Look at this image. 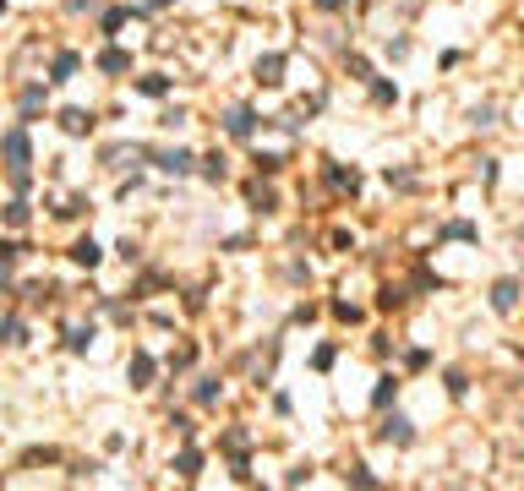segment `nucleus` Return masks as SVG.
Here are the masks:
<instances>
[{"mask_svg":"<svg viewBox=\"0 0 524 491\" xmlns=\"http://www.w3.org/2000/svg\"><path fill=\"white\" fill-rule=\"evenodd\" d=\"M394 393H398V382H394V377H382V382H377V393H372V404H377V409H388V404H394Z\"/></svg>","mask_w":524,"mask_h":491,"instance_id":"obj_14","label":"nucleus"},{"mask_svg":"<svg viewBox=\"0 0 524 491\" xmlns=\"http://www.w3.org/2000/svg\"><path fill=\"white\" fill-rule=\"evenodd\" d=\"M126 17H131V11H104V33H121V28H126Z\"/></svg>","mask_w":524,"mask_h":491,"instance_id":"obj_22","label":"nucleus"},{"mask_svg":"<svg viewBox=\"0 0 524 491\" xmlns=\"http://www.w3.org/2000/svg\"><path fill=\"white\" fill-rule=\"evenodd\" d=\"M153 159H159V169H164V175H191V153L186 147H164V153H153Z\"/></svg>","mask_w":524,"mask_h":491,"instance_id":"obj_3","label":"nucleus"},{"mask_svg":"<svg viewBox=\"0 0 524 491\" xmlns=\"http://www.w3.org/2000/svg\"><path fill=\"white\" fill-rule=\"evenodd\" d=\"M372 93H377V104H394V99H398V87H394V82H377Z\"/></svg>","mask_w":524,"mask_h":491,"instance_id":"obj_26","label":"nucleus"},{"mask_svg":"<svg viewBox=\"0 0 524 491\" xmlns=\"http://www.w3.org/2000/svg\"><path fill=\"white\" fill-rule=\"evenodd\" d=\"M99 257H104V251H99V241H87V235L71 246V262H83V267H99Z\"/></svg>","mask_w":524,"mask_h":491,"instance_id":"obj_11","label":"nucleus"},{"mask_svg":"<svg viewBox=\"0 0 524 491\" xmlns=\"http://www.w3.org/2000/svg\"><path fill=\"white\" fill-rule=\"evenodd\" d=\"M0 11H6V0H0Z\"/></svg>","mask_w":524,"mask_h":491,"instance_id":"obj_28","label":"nucleus"},{"mask_svg":"<svg viewBox=\"0 0 524 491\" xmlns=\"http://www.w3.org/2000/svg\"><path fill=\"white\" fill-rule=\"evenodd\" d=\"M99 71L121 77V71H131V55H126V49H104V55H99Z\"/></svg>","mask_w":524,"mask_h":491,"instance_id":"obj_10","label":"nucleus"},{"mask_svg":"<svg viewBox=\"0 0 524 491\" xmlns=\"http://www.w3.org/2000/svg\"><path fill=\"white\" fill-rule=\"evenodd\" d=\"M77 66H83V61H77L71 49H61V55H55V66H49V82H71V77H77Z\"/></svg>","mask_w":524,"mask_h":491,"instance_id":"obj_8","label":"nucleus"},{"mask_svg":"<svg viewBox=\"0 0 524 491\" xmlns=\"http://www.w3.org/2000/svg\"><path fill=\"white\" fill-rule=\"evenodd\" d=\"M317 6H322V11H339V6H344V0H317Z\"/></svg>","mask_w":524,"mask_h":491,"instance_id":"obj_27","label":"nucleus"},{"mask_svg":"<svg viewBox=\"0 0 524 491\" xmlns=\"http://www.w3.org/2000/svg\"><path fill=\"white\" fill-rule=\"evenodd\" d=\"M513 306H519V284H513V279H497V284H492V311L513 317Z\"/></svg>","mask_w":524,"mask_h":491,"instance_id":"obj_4","label":"nucleus"},{"mask_svg":"<svg viewBox=\"0 0 524 491\" xmlns=\"http://www.w3.org/2000/svg\"><path fill=\"white\" fill-rule=\"evenodd\" d=\"M219 399V382H197V404H213Z\"/></svg>","mask_w":524,"mask_h":491,"instance_id":"obj_25","label":"nucleus"},{"mask_svg":"<svg viewBox=\"0 0 524 491\" xmlns=\"http://www.w3.org/2000/svg\"><path fill=\"white\" fill-rule=\"evenodd\" d=\"M257 169H262V175H279V164H284V159H279V153H262V147H257Z\"/></svg>","mask_w":524,"mask_h":491,"instance_id":"obj_15","label":"nucleus"},{"mask_svg":"<svg viewBox=\"0 0 524 491\" xmlns=\"http://www.w3.org/2000/svg\"><path fill=\"white\" fill-rule=\"evenodd\" d=\"M6 224H11V229L28 224V202H6Z\"/></svg>","mask_w":524,"mask_h":491,"instance_id":"obj_16","label":"nucleus"},{"mask_svg":"<svg viewBox=\"0 0 524 491\" xmlns=\"http://www.w3.org/2000/svg\"><path fill=\"white\" fill-rule=\"evenodd\" d=\"M175 470H181V475L191 480V475L202 470V453H197V448H181V453H175Z\"/></svg>","mask_w":524,"mask_h":491,"instance_id":"obj_12","label":"nucleus"},{"mask_svg":"<svg viewBox=\"0 0 524 491\" xmlns=\"http://www.w3.org/2000/svg\"><path fill=\"white\" fill-rule=\"evenodd\" d=\"M61 131L66 137H87V131H93V115H87V109H61Z\"/></svg>","mask_w":524,"mask_h":491,"instance_id":"obj_6","label":"nucleus"},{"mask_svg":"<svg viewBox=\"0 0 524 491\" xmlns=\"http://www.w3.org/2000/svg\"><path fill=\"white\" fill-rule=\"evenodd\" d=\"M147 382H153V355L137 349V355H131V388H147Z\"/></svg>","mask_w":524,"mask_h":491,"instance_id":"obj_9","label":"nucleus"},{"mask_svg":"<svg viewBox=\"0 0 524 491\" xmlns=\"http://www.w3.org/2000/svg\"><path fill=\"white\" fill-rule=\"evenodd\" d=\"M0 339H6V344H28V339H22V322H11V317L0 322Z\"/></svg>","mask_w":524,"mask_h":491,"instance_id":"obj_18","label":"nucleus"},{"mask_svg":"<svg viewBox=\"0 0 524 491\" xmlns=\"http://www.w3.org/2000/svg\"><path fill=\"white\" fill-rule=\"evenodd\" d=\"M87 344H93V327H71V349H77V355H83Z\"/></svg>","mask_w":524,"mask_h":491,"instance_id":"obj_20","label":"nucleus"},{"mask_svg":"<svg viewBox=\"0 0 524 491\" xmlns=\"http://www.w3.org/2000/svg\"><path fill=\"white\" fill-rule=\"evenodd\" d=\"M442 382H448V393H453V399H459V393L470 388V382H464V371H448V377H442Z\"/></svg>","mask_w":524,"mask_h":491,"instance_id":"obj_23","label":"nucleus"},{"mask_svg":"<svg viewBox=\"0 0 524 491\" xmlns=\"http://www.w3.org/2000/svg\"><path fill=\"white\" fill-rule=\"evenodd\" d=\"M344 480H355V486H377V480H372V470H366V464H350V475H344Z\"/></svg>","mask_w":524,"mask_h":491,"instance_id":"obj_21","label":"nucleus"},{"mask_svg":"<svg viewBox=\"0 0 524 491\" xmlns=\"http://www.w3.org/2000/svg\"><path fill=\"white\" fill-rule=\"evenodd\" d=\"M257 82H262V87H279V82H284V55H262V61H257Z\"/></svg>","mask_w":524,"mask_h":491,"instance_id":"obj_7","label":"nucleus"},{"mask_svg":"<svg viewBox=\"0 0 524 491\" xmlns=\"http://www.w3.org/2000/svg\"><path fill=\"white\" fill-rule=\"evenodd\" d=\"M137 93H147V99H164V93H169V77H142V82H137Z\"/></svg>","mask_w":524,"mask_h":491,"instance_id":"obj_13","label":"nucleus"},{"mask_svg":"<svg viewBox=\"0 0 524 491\" xmlns=\"http://www.w3.org/2000/svg\"><path fill=\"white\" fill-rule=\"evenodd\" d=\"M0 159H6L11 175H28V131H22V126H11V131L0 137Z\"/></svg>","mask_w":524,"mask_h":491,"instance_id":"obj_1","label":"nucleus"},{"mask_svg":"<svg viewBox=\"0 0 524 491\" xmlns=\"http://www.w3.org/2000/svg\"><path fill=\"white\" fill-rule=\"evenodd\" d=\"M39 104H44V87H28L22 93V115H39Z\"/></svg>","mask_w":524,"mask_h":491,"instance_id":"obj_17","label":"nucleus"},{"mask_svg":"<svg viewBox=\"0 0 524 491\" xmlns=\"http://www.w3.org/2000/svg\"><path fill=\"white\" fill-rule=\"evenodd\" d=\"M377 437H382V442H394V448H410V442H415V426H410L404 415H388Z\"/></svg>","mask_w":524,"mask_h":491,"instance_id":"obj_2","label":"nucleus"},{"mask_svg":"<svg viewBox=\"0 0 524 491\" xmlns=\"http://www.w3.org/2000/svg\"><path fill=\"white\" fill-rule=\"evenodd\" d=\"M202 175H208V181H224V159H219V153H208V159H202Z\"/></svg>","mask_w":524,"mask_h":491,"instance_id":"obj_19","label":"nucleus"},{"mask_svg":"<svg viewBox=\"0 0 524 491\" xmlns=\"http://www.w3.org/2000/svg\"><path fill=\"white\" fill-rule=\"evenodd\" d=\"M224 131H230V137H252V131H257V115L240 104V109H230V115H224Z\"/></svg>","mask_w":524,"mask_h":491,"instance_id":"obj_5","label":"nucleus"},{"mask_svg":"<svg viewBox=\"0 0 524 491\" xmlns=\"http://www.w3.org/2000/svg\"><path fill=\"white\" fill-rule=\"evenodd\" d=\"M83 213H87V202H83V197H71V202L61 207V219H83Z\"/></svg>","mask_w":524,"mask_h":491,"instance_id":"obj_24","label":"nucleus"}]
</instances>
